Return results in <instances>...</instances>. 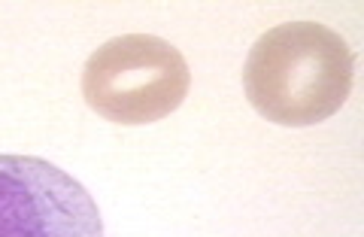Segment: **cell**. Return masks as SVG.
<instances>
[{"mask_svg": "<svg viewBox=\"0 0 364 237\" xmlns=\"http://www.w3.org/2000/svg\"><path fill=\"white\" fill-rule=\"evenodd\" d=\"M355 58L337 31L316 21H289L258 37L243 67L246 98L267 122L304 128L346 104Z\"/></svg>", "mask_w": 364, "mask_h": 237, "instance_id": "obj_1", "label": "cell"}, {"mask_svg": "<svg viewBox=\"0 0 364 237\" xmlns=\"http://www.w3.org/2000/svg\"><path fill=\"white\" fill-rule=\"evenodd\" d=\"M186 58L167 40L128 33L91 52L82 70L85 104L116 125H149L170 116L188 95Z\"/></svg>", "mask_w": 364, "mask_h": 237, "instance_id": "obj_2", "label": "cell"}, {"mask_svg": "<svg viewBox=\"0 0 364 237\" xmlns=\"http://www.w3.org/2000/svg\"><path fill=\"white\" fill-rule=\"evenodd\" d=\"M0 237H104L85 186L58 164L0 155Z\"/></svg>", "mask_w": 364, "mask_h": 237, "instance_id": "obj_3", "label": "cell"}]
</instances>
